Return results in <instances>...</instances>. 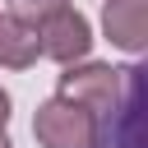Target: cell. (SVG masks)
<instances>
[{"label":"cell","instance_id":"cell-1","mask_svg":"<svg viewBox=\"0 0 148 148\" xmlns=\"http://www.w3.org/2000/svg\"><path fill=\"white\" fill-rule=\"evenodd\" d=\"M97 120L102 125L92 130V143L88 148H143V69L139 65H125L120 97Z\"/></svg>","mask_w":148,"mask_h":148},{"label":"cell","instance_id":"cell-2","mask_svg":"<svg viewBox=\"0 0 148 148\" xmlns=\"http://www.w3.org/2000/svg\"><path fill=\"white\" fill-rule=\"evenodd\" d=\"M120 74H125V69H111V65H102V60H74V65H65V74H60L56 97L83 106L88 116H102V111H111L116 97H120Z\"/></svg>","mask_w":148,"mask_h":148},{"label":"cell","instance_id":"cell-3","mask_svg":"<svg viewBox=\"0 0 148 148\" xmlns=\"http://www.w3.org/2000/svg\"><path fill=\"white\" fill-rule=\"evenodd\" d=\"M92 130H97V116H88L83 106L65 102V97L42 102L37 116H32V134H37L42 148H88Z\"/></svg>","mask_w":148,"mask_h":148},{"label":"cell","instance_id":"cell-4","mask_svg":"<svg viewBox=\"0 0 148 148\" xmlns=\"http://www.w3.org/2000/svg\"><path fill=\"white\" fill-rule=\"evenodd\" d=\"M37 46H42V56L56 60V65L88 60V51H92V23H88L74 5H65V9L51 14L46 23H37Z\"/></svg>","mask_w":148,"mask_h":148},{"label":"cell","instance_id":"cell-5","mask_svg":"<svg viewBox=\"0 0 148 148\" xmlns=\"http://www.w3.org/2000/svg\"><path fill=\"white\" fill-rule=\"evenodd\" d=\"M102 28H106L111 46L139 56V51L148 46V0H106Z\"/></svg>","mask_w":148,"mask_h":148},{"label":"cell","instance_id":"cell-6","mask_svg":"<svg viewBox=\"0 0 148 148\" xmlns=\"http://www.w3.org/2000/svg\"><path fill=\"white\" fill-rule=\"evenodd\" d=\"M42 56L37 46V28L14 18V14H0V65L5 69H32Z\"/></svg>","mask_w":148,"mask_h":148},{"label":"cell","instance_id":"cell-7","mask_svg":"<svg viewBox=\"0 0 148 148\" xmlns=\"http://www.w3.org/2000/svg\"><path fill=\"white\" fill-rule=\"evenodd\" d=\"M65 5H74V0H9V14L37 28V23H46L51 14H60Z\"/></svg>","mask_w":148,"mask_h":148},{"label":"cell","instance_id":"cell-8","mask_svg":"<svg viewBox=\"0 0 148 148\" xmlns=\"http://www.w3.org/2000/svg\"><path fill=\"white\" fill-rule=\"evenodd\" d=\"M5 125H9V92L0 88V130H5Z\"/></svg>","mask_w":148,"mask_h":148},{"label":"cell","instance_id":"cell-9","mask_svg":"<svg viewBox=\"0 0 148 148\" xmlns=\"http://www.w3.org/2000/svg\"><path fill=\"white\" fill-rule=\"evenodd\" d=\"M0 148H14V143H9V134H5V130H0Z\"/></svg>","mask_w":148,"mask_h":148}]
</instances>
